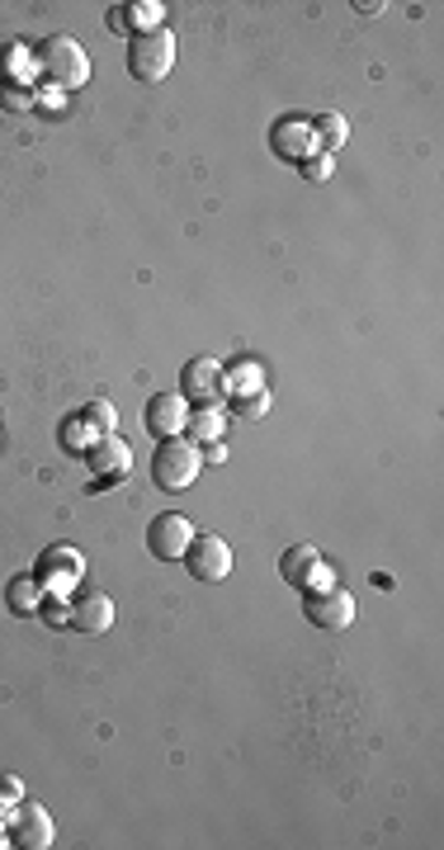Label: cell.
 I'll list each match as a JSON object with an SVG mask.
<instances>
[{
	"label": "cell",
	"mask_w": 444,
	"mask_h": 850,
	"mask_svg": "<svg viewBox=\"0 0 444 850\" xmlns=\"http://www.w3.org/2000/svg\"><path fill=\"white\" fill-rule=\"evenodd\" d=\"M189 439H213L223 431V421H218V412H213V406H199V412H189Z\"/></svg>",
	"instance_id": "obj_22"
},
{
	"label": "cell",
	"mask_w": 444,
	"mask_h": 850,
	"mask_svg": "<svg viewBox=\"0 0 444 850\" xmlns=\"http://www.w3.org/2000/svg\"><path fill=\"white\" fill-rule=\"evenodd\" d=\"M81 416H85V425L95 431V439H100V435H118V412H114V402L95 397V402H85V406H81Z\"/></svg>",
	"instance_id": "obj_19"
},
{
	"label": "cell",
	"mask_w": 444,
	"mask_h": 850,
	"mask_svg": "<svg viewBox=\"0 0 444 850\" xmlns=\"http://www.w3.org/2000/svg\"><path fill=\"white\" fill-rule=\"evenodd\" d=\"M6 831H10V846H24V850H48L52 846V818H48L43 804L20 799V808H14V822Z\"/></svg>",
	"instance_id": "obj_11"
},
{
	"label": "cell",
	"mask_w": 444,
	"mask_h": 850,
	"mask_svg": "<svg viewBox=\"0 0 444 850\" xmlns=\"http://www.w3.org/2000/svg\"><path fill=\"white\" fill-rule=\"evenodd\" d=\"M43 600H48V591H43V581L39 577H10V587H6V605H10V614H20V619H29V614H39L43 610Z\"/></svg>",
	"instance_id": "obj_16"
},
{
	"label": "cell",
	"mask_w": 444,
	"mask_h": 850,
	"mask_svg": "<svg viewBox=\"0 0 444 850\" xmlns=\"http://www.w3.org/2000/svg\"><path fill=\"white\" fill-rule=\"evenodd\" d=\"M142 421H147V431L156 439H171V435H185V425H189V402L180 393H156L147 402V412H142Z\"/></svg>",
	"instance_id": "obj_12"
},
{
	"label": "cell",
	"mask_w": 444,
	"mask_h": 850,
	"mask_svg": "<svg viewBox=\"0 0 444 850\" xmlns=\"http://www.w3.org/2000/svg\"><path fill=\"white\" fill-rule=\"evenodd\" d=\"M194 520L189 516H180V510H166V516H156L152 525H147V548L162 562H180L185 553H189V543H194Z\"/></svg>",
	"instance_id": "obj_4"
},
{
	"label": "cell",
	"mask_w": 444,
	"mask_h": 850,
	"mask_svg": "<svg viewBox=\"0 0 444 850\" xmlns=\"http://www.w3.org/2000/svg\"><path fill=\"white\" fill-rule=\"evenodd\" d=\"M303 614L312 619L317 629H331V633H341L354 624V595L341 591V587H322V591H308L303 600Z\"/></svg>",
	"instance_id": "obj_6"
},
{
	"label": "cell",
	"mask_w": 444,
	"mask_h": 850,
	"mask_svg": "<svg viewBox=\"0 0 444 850\" xmlns=\"http://www.w3.org/2000/svg\"><path fill=\"white\" fill-rule=\"evenodd\" d=\"M312 123V152H322V156H335L345 147V137H350V123L341 114H322V118H308Z\"/></svg>",
	"instance_id": "obj_17"
},
{
	"label": "cell",
	"mask_w": 444,
	"mask_h": 850,
	"mask_svg": "<svg viewBox=\"0 0 444 850\" xmlns=\"http://www.w3.org/2000/svg\"><path fill=\"white\" fill-rule=\"evenodd\" d=\"M298 170H303V180H312V185H322V180H331V170H335V162H331V156H322V152H312V156H303V162H298Z\"/></svg>",
	"instance_id": "obj_23"
},
{
	"label": "cell",
	"mask_w": 444,
	"mask_h": 850,
	"mask_svg": "<svg viewBox=\"0 0 444 850\" xmlns=\"http://www.w3.org/2000/svg\"><path fill=\"white\" fill-rule=\"evenodd\" d=\"M43 619H48V624H71V605H62V600H43Z\"/></svg>",
	"instance_id": "obj_25"
},
{
	"label": "cell",
	"mask_w": 444,
	"mask_h": 850,
	"mask_svg": "<svg viewBox=\"0 0 444 850\" xmlns=\"http://www.w3.org/2000/svg\"><path fill=\"white\" fill-rule=\"evenodd\" d=\"M85 464H91V473L100 477L95 487H114V483H123V477H128L133 449H128V439H123V435H100L95 445L85 449Z\"/></svg>",
	"instance_id": "obj_5"
},
{
	"label": "cell",
	"mask_w": 444,
	"mask_h": 850,
	"mask_svg": "<svg viewBox=\"0 0 444 850\" xmlns=\"http://www.w3.org/2000/svg\"><path fill=\"white\" fill-rule=\"evenodd\" d=\"M0 799H10V804H20L24 799V785L14 775H0Z\"/></svg>",
	"instance_id": "obj_26"
},
{
	"label": "cell",
	"mask_w": 444,
	"mask_h": 850,
	"mask_svg": "<svg viewBox=\"0 0 444 850\" xmlns=\"http://www.w3.org/2000/svg\"><path fill=\"white\" fill-rule=\"evenodd\" d=\"M175 66V33L162 24L152 33H137L128 43V76L142 85H162Z\"/></svg>",
	"instance_id": "obj_3"
},
{
	"label": "cell",
	"mask_w": 444,
	"mask_h": 850,
	"mask_svg": "<svg viewBox=\"0 0 444 850\" xmlns=\"http://www.w3.org/2000/svg\"><path fill=\"white\" fill-rule=\"evenodd\" d=\"M223 458H227V449H223V445H213V439H208V449H204V464H223Z\"/></svg>",
	"instance_id": "obj_27"
},
{
	"label": "cell",
	"mask_w": 444,
	"mask_h": 850,
	"mask_svg": "<svg viewBox=\"0 0 444 850\" xmlns=\"http://www.w3.org/2000/svg\"><path fill=\"white\" fill-rule=\"evenodd\" d=\"M33 577L43 581V591H66V587H76V581L85 577V558L76 553V548H66V543H52V548H43V553H39Z\"/></svg>",
	"instance_id": "obj_7"
},
{
	"label": "cell",
	"mask_w": 444,
	"mask_h": 850,
	"mask_svg": "<svg viewBox=\"0 0 444 850\" xmlns=\"http://www.w3.org/2000/svg\"><path fill=\"white\" fill-rule=\"evenodd\" d=\"M14 62H20V43H10V39H0V85L10 81V71Z\"/></svg>",
	"instance_id": "obj_24"
},
{
	"label": "cell",
	"mask_w": 444,
	"mask_h": 850,
	"mask_svg": "<svg viewBox=\"0 0 444 850\" xmlns=\"http://www.w3.org/2000/svg\"><path fill=\"white\" fill-rule=\"evenodd\" d=\"M185 562H189V577H199V581L233 577V548H227V539H218V535H194Z\"/></svg>",
	"instance_id": "obj_8"
},
{
	"label": "cell",
	"mask_w": 444,
	"mask_h": 850,
	"mask_svg": "<svg viewBox=\"0 0 444 850\" xmlns=\"http://www.w3.org/2000/svg\"><path fill=\"white\" fill-rule=\"evenodd\" d=\"M162 14H166V6H156V0H137V6H114L110 10V24L114 33H152V29H162Z\"/></svg>",
	"instance_id": "obj_14"
},
{
	"label": "cell",
	"mask_w": 444,
	"mask_h": 850,
	"mask_svg": "<svg viewBox=\"0 0 444 850\" xmlns=\"http://www.w3.org/2000/svg\"><path fill=\"white\" fill-rule=\"evenodd\" d=\"M204 473V449L189 435H171L152 454V477L162 491H189L194 477Z\"/></svg>",
	"instance_id": "obj_2"
},
{
	"label": "cell",
	"mask_w": 444,
	"mask_h": 850,
	"mask_svg": "<svg viewBox=\"0 0 444 850\" xmlns=\"http://www.w3.org/2000/svg\"><path fill=\"white\" fill-rule=\"evenodd\" d=\"M33 62H39L43 81L58 85V91H81L85 81H91V58H85V48L71 39V33H52L33 48Z\"/></svg>",
	"instance_id": "obj_1"
},
{
	"label": "cell",
	"mask_w": 444,
	"mask_h": 850,
	"mask_svg": "<svg viewBox=\"0 0 444 850\" xmlns=\"http://www.w3.org/2000/svg\"><path fill=\"white\" fill-rule=\"evenodd\" d=\"M91 435H95V431H91V425H85V416H66V421H62V449H66V454H76V449H91V445H95Z\"/></svg>",
	"instance_id": "obj_21"
},
{
	"label": "cell",
	"mask_w": 444,
	"mask_h": 850,
	"mask_svg": "<svg viewBox=\"0 0 444 850\" xmlns=\"http://www.w3.org/2000/svg\"><path fill=\"white\" fill-rule=\"evenodd\" d=\"M270 152L279 156V162L298 166L303 156H312V123L303 114H283L270 128Z\"/></svg>",
	"instance_id": "obj_10"
},
{
	"label": "cell",
	"mask_w": 444,
	"mask_h": 850,
	"mask_svg": "<svg viewBox=\"0 0 444 850\" xmlns=\"http://www.w3.org/2000/svg\"><path fill=\"white\" fill-rule=\"evenodd\" d=\"M0 104H6L10 114H29V110H39V91H29L20 81H6L0 85Z\"/></svg>",
	"instance_id": "obj_20"
},
{
	"label": "cell",
	"mask_w": 444,
	"mask_h": 850,
	"mask_svg": "<svg viewBox=\"0 0 444 850\" xmlns=\"http://www.w3.org/2000/svg\"><path fill=\"white\" fill-rule=\"evenodd\" d=\"M180 387H185V402H194V406H213L218 402L227 387H223V364L218 360H208V354H199V360H189L185 369H180Z\"/></svg>",
	"instance_id": "obj_9"
},
{
	"label": "cell",
	"mask_w": 444,
	"mask_h": 850,
	"mask_svg": "<svg viewBox=\"0 0 444 850\" xmlns=\"http://www.w3.org/2000/svg\"><path fill=\"white\" fill-rule=\"evenodd\" d=\"M114 600L104 591H81L71 600V629L76 633H110L114 629Z\"/></svg>",
	"instance_id": "obj_13"
},
{
	"label": "cell",
	"mask_w": 444,
	"mask_h": 850,
	"mask_svg": "<svg viewBox=\"0 0 444 850\" xmlns=\"http://www.w3.org/2000/svg\"><path fill=\"white\" fill-rule=\"evenodd\" d=\"M227 412H233L237 421H265L270 416V387H246V393H233L227 397Z\"/></svg>",
	"instance_id": "obj_18"
},
{
	"label": "cell",
	"mask_w": 444,
	"mask_h": 850,
	"mask_svg": "<svg viewBox=\"0 0 444 850\" xmlns=\"http://www.w3.org/2000/svg\"><path fill=\"white\" fill-rule=\"evenodd\" d=\"M317 562H322V553H317L312 543H293V548H283V558H279V577L289 581L293 591H308Z\"/></svg>",
	"instance_id": "obj_15"
},
{
	"label": "cell",
	"mask_w": 444,
	"mask_h": 850,
	"mask_svg": "<svg viewBox=\"0 0 444 850\" xmlns=\"http://www.w3.org/2000/svg\"><path fill=\"white\" fill-rule=\"evenodd\" d=\"M0 846H10V831H6V827H0Z\"/></svg>",
	"instance_id": "obj_28"
}]
</instances>
